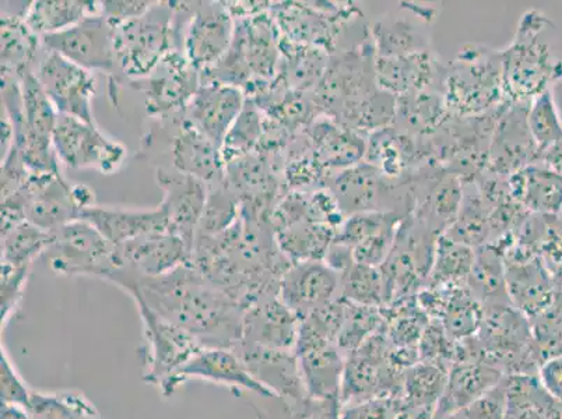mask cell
Instances as JSON below:
<instances>
[{"instance_id": "13", "label": "cell", "mask_w": 562, "mask_h": 419, "mask_svg": "<svg viewBox=\"0 0 562 419\" xmlns=\"http://www.w3.org/2000/svg\"><path fill=\"white\" fill-rule=\"evenodd\" d=\"M35 76L59 115L78 117L86 124L97 125L93 101L99 84L93 71L45 49Z\"/></svg>"}, {"instance_id": "34", "label": "cell", "mask_w": 562, "mask_h": 419, "mask_svg": "<svg viewBox=\"0 0 562 419\" xmlns=\"http://www.w3.org/2000/svg\"><path fill=\"white\" fill-rule=\"evenodd\" d=\"M510 196L535 216L561 218L562 175L543 162L530 163L508 178Z\"/></svg>"}, {"instance_id": "30", "label": "cell", "mask_w": 562, "mask_h": 419, "mask_svg": "<svg viewBox=\"0 0 562 419\" xmlns=\"http://www.w3.org/2000/svg\"><path fill=\"white\" fill-rule=\"evenodd\" d=\"M507 293L514 308L533 321L553 308L559 287L539 258L505 260Z\"/></svg>"}, {"instance_id": "27", "label": "cell", "mask_w": 562, "mask_h": 419, "mask_svg": "<svg viewBox=\"0 0 562 419\" xmlns=\"http://www.w3.org/2000/svg\"><path fill=\"white\" fill-rule=\"evenodd\" d=\"M279 298L299 319L340 298V274L324 260L291 264L280 281Z\"/></svg>"}, {"instance_id": "36", "label": "cell", "mask_w": 562, "mask_h": 419, "mask_svg": "<svg viewBox=\"0 0 562 419\" xmlns=\"http://www.w3.org/2000/svg\"><path fill=\"white\" fill-rule=\"evenodd\" d=\"M308 126L310 145L322 166L346 168L361 162L367 145L352 132L329 116H319Z\"/></svg>"}, {"instance_id": "1", "label": "cell", "mask_w": 562, "mask_h": 419, "mask_svg": "<svg viewBox=\"0 0 562 419\" xmlns=\"http://www.w3.org/2000/svg\"><path fill=\"white\" fill-rule=\"evenodd\" d=\"M191 263L245 309L279 295L281 278L291 265L272 224L243 217L218 237L196 239Z\"/></svg>"}, {"instance_id": "2", "label": "cell", "mask_w": 562, "mask_h": 419, "mask_svg": "<svg viewBox=\"0 0 562 419\" xmlns=\"http://www.w3.org/2000/svg\"><path fill=\"white\" fill-rule=\"evenodd\" d=\"M124 291L196 337L203 347L234 350L241 340L244 306L191 262L157 278L137 280Z\"/></svg>"}, {"instance_id": "39", "label": "cell", "mask_w": 562, "mask_h": 419, "mask_svg": "<svg viewBox=\"0 0 562 419\" xmlns=\"http://www.w3.org/2000/svg\"><path fill=\"white\" fill-rule=\"evenodd\" d=\"M505 419H562V401L547 393L538 375L508 376Z\"/></svg>"}, {"instance_id": "44", "label": "cell", "mask_w": 562, "mask_h": 419, "mask_svg": "<svg viewBox=\"0 0 562 419\" xmlns=\"http://www.w3.org/2000/svg\"><path fill=\"white\" fill-rule=\"evenodd\" d=\"M383 309V333L395 349L418 350L430 318L420 308L416 296Z\"/></svg>"}, {"instance_id": "42", "label": "cell", "mask_w": 562, "mask_h": 419, "mask_svg": "<svg viewBox=\"0 0 562 419\" xmlns=\"http://www.w3.org/2000/svg\"><path fill=\"white\" fill-rule=\"evenodd\" d=\"M476 249L453 241L442 234L438 238L436 258L428 284L430 287L458 288L468 287Z\"/></svg>"}, {"instance_id": "53", "label": "cell", "mask_w": 562, "mask_h": 419, "mask_svg": "<svg viewBox=\"0 0 562 419\" xmlns=\"http://www.w3.org/2000/svg\"><path fill=\"white\" fill-rule=\"evenodd\" d=\"M30 270L2 263V330L7 329L10 320L16 316L27 288Z\"/></svg>"}, {"instance_id": "37", "label": "cell", "mask_w": 562, "mask_h": 419, "mask_svg": "<svg viewBox=\"0 0 562 419\" xmlns=\"http://www.w3.org/2000/svg\"><path fill=\"white\" fill-rule=\"evenodd\" d=\"M29 27L40 35L65 32L86 18L101 14V2L93 0H35L22 13Z\"/></svg>"}, {"instance_id": "17", "label": "cell", "mask_w": 562, "mask_h": 419, "mask_svg": "<svg viewBox=\"0 0 562 419\" xmlns=\"http://www.w3.org/2000/svg\"><path fill=\"white\" fill-rule=\"evenodd\" d=\"M328 189L345 217L366 212L397 213L395 206L402 201L413 212L412 192L398 193V189L391 186L387 179L367 161L336 173L330 178Z\"/></svg>"}, {"instance_id": "28", "label": "cell", "mask_w": 562, "mask_h": 419, "mask_svg": "<svg viewBox=\"0 0 562 419\" xmlns=\"http://www.w3.org/2000/svg\"><path fill=\"white\" fill-rule=\"evenodd\" d=\"M245 102L247 95L239 87L211 81L199 87L183 115L222 150L227 133L241 114Z\"/></svg>"}, {"instance_id": "22", "label": "cell", "mask_w": 562, "mask_h": 419, "mask_svg": "<svg viewBox=\"0 0 562 419\" xmlns=\"http://www.w3.org/2000/svg\"><path fill=\"white\" fill-rule=\"evenodd\" d=\"M434 9L405 3L376 20L371 29L376 58H396L430 50Z\"/></svg>"}, {"instance_id": "35", "label": "cell", "mask_w": 562, "mask_h": 419, "mask_svg": "<svg viewBox=\"0 0 562 419\" xmlns=\"http://www.w3.org/2000/svg\"><path fill=\"white\" fill-rule=\"evenodd\" d=\"M0 37L3 78L20 80L24 75L35 73L45 48L43 39L29 27L23 14L3 12L0 18Z\"/></svg>"}, {"instance_id": "51", "label": "cell", "mask_w": 562, "mask_h": 419, "mask_svg": "<svg viewBox=\"0 0 562 419\" xmlns=\"http://www.w3.org/2000/svg\"><path fill=\"white\" fill-rule=\"evenodd\" d=\"M346 303L344 325L337 339V346L345 356L359 350L364 342L375 336L383 327V309Z\"/></svg>"}, {"instance_id": "11", "label": "cell", "mask_w": 562, "mask_h": 419, "mask_svg": "<svg viewBox=\"0 0 562 419\" xmlns=\"http://www.w3.org/2000/svg\"><path fill=\"white\" fill-rule=\"evenodd\" d=\"M53 143L56 157L70 170H94L102 175H114L125 167L127 148L112 139L99 125L66 115L56 122Z\"/></svg>"}, {"instance_id": "15", "label": "cell", "mask_w": 562, "mask_h": 419, "mask_svg": "<svg viewBox=\"0 0 562 419\" xmlns=\"http://www.w3.org/2000/svg\"><path fill=\"white\" fill-rule=\"evenodd\" d=\"M294 352L308 396L340 400L346 356L337 346V340L300 320Z\"/></svg>"}, {"instance_id": "57", "label": "cell", "mask_w": 562, "mask_h": 419, "mask_svg": "<svg viewBox=\"0 0 562 419\" xmlns=\"http://www.w3.org/2000/svg\"><path fill=\"white\" fill-rule=\"evenodd\" d=\"M155 2H101L102 16L109 19L112 25H117L127 22V20L143 16L149 12Z\"/></svg>"}, {"instance_id": "8", "label": "cell", "mask_w": 562, "mask_h": 419, "mask_svg": "<svg viewBox=\"0 0 562 419\" xmlns=\"http://www.w3.org/2000/svg\"><path fill=\"white\" fill-rule=\"evenodd\" d=\"M391 351V342L381 330L346 356L340 387L341 406L372 398L402 397L406 371L393 362Z\"/></svg>"}, {"instance_id": "3", "label": "cell", "mask_w": 562, "mask_h": 419, "mask_svg": "<svg viewBox=\"0 0 562 419\" xmlns=\"http://www.w3.org/2000/svg\"><path fill=\"white\" fill-rule=\"evenodd\" d=\"M171 50L182 53L173 2L158 0L143 16L114 25L115 75L110 80V97L115 100L122 84L149 78Z\"/></svg>"}, {"instance_id": "54", "label": "cell", "mask_w": 562, "mask_h": 419, "mask_svg": "<svg viewBox=\"0 0 562 419\" xmlns=\"http://www.w3.org/2000/svg\"><path fill=\"white\" fill-rule=\"evenodd\" d=\"M0 351H2L0 352V395H2V406L20 407L25 410L33 388L20 375L4 346H2Z\"/></svg>"}, {"instance_id": "24", "label": "cell", "mask_w": 562, "mask_h": 419, "mask_svg": "<svg viewBox=\"0 0 562 419\" xmlns=\"http://www.w3.org/2000/svg\"><path fill=\"white\" fill-rule=\"evenodd\" d=\"M74 182L60 172L30 173L20 192L24 199L25 217L45 231H56L80 218L75 201Z\"/></svg>"}, {"instance_id": "56", "label": "cell", "mask_w": 562, "mask_h": 419, "mask_svg": "<svg viewBox=\"0 0 562 419\" xmlns=\"http://www.w3.org/2000/svg\"><path fill=\"white\" fill-rule=\"evenodd\" d=\"M467 419H505L507 414V377L493 390L463 410Z\"/></svg>"}, {"instance_id": "4", "label": "cell", "mask_w": 562, "mask_h": 419, "mask_svg": "<svg viewBox=\"0 0 562 419\" xmlns=\"http://www.w3.org/2000/svg\"><path fill=\"white\" fill-rule=\"evenodd\" d=\"M553 29V22L539 10L520 18L513 44L501 50L508 101L530 102L562 80V58L546 38Z\"/></svg>"}, {"instance_id": "21", "label": "cell", "mask_w": 562, "mask_h": 419, "mask_svg": "<svg viewBox=\"0 0 562 419\" xmlns=\"http://www.w3.org/2000/svg\"><path fill=\"white\" fill-rule=\"evenodd\" d=\"M158 122L166 132L172 170L201 179L209 185L224 181L226 163L222 150L199 132L183 112Z\"/></svg>"}, {"instance_id": "19", "label": "cell", "mask_w": 562, "mask_h": 419, "mask_svg": "<svg viewBox=\"0 0 562 419\" xmlns=\"http://www.w3.org/2000/svg\"><path fill=\"white\" fill-rule=\"evenodd\" d=\"M44 48L59 54L80 68L115 75L114 25L101 14L89 16L65 32L45 35Z\"/></svg>"}, {"instance_id": "40", "label": "cell", "mask_w": 562, "mask_h": 419, "mask_svg": "<svg viewBox=\"0 0 562 419\" xmlns=\"http://www.w3.org/2000/svg\"><path fill=\"white\" fill-rule=\"evenodd\" d=\"M257 419H340V400L306 396L299 400L259 395H244Z\"/></svg>"}, {"instance_id": "47", "label": "cell", "mask_w": 562, "mask_h": 419, "mask_svg": "<svg viewBox=\"0 0 562 419\" xmlns=\"http://www.w3.org/2000/svg\"><path fill=\"white\" fill-rule=\"evenodd\" d=\"M53 238L54 233L24 222L9 233L2 234V263L16 268H32L35 260L43 258Z\"/></svg>"}, {"instance_id": "45", "label": "cell", "mask_w": 562, "mask_h": 419, "mask_svg": "<svg viewBox=\"0 0 562 419\" xmlns=\"http://www.w3.org/2000/svg\"><path fill=\"white\" fill-rule=\"evenodd\" d=\"M484 318V306L468 287L449 290L438 321L453 341L461 342L477 336Z\"/></svg>"}, {"instance_id": "41", "label": "cell", "mask_w": 562, "mask_h": 419, "mask_svg": "<svg viewBox=\"0 0 562 419\" xmlns=\"http://www.w3.org/2000/svg\"><path fill=\"white\" fill-rule=\"evenodd\" d=\"M463 201L458 217L447 229V237L477 249L490 241V210L474 179L463 181Z\"/></svg>"}, {"instance_id": "12", "label": "cell", "mask_w": 562, "mask_h": 419, "mask_svg": "<svg viewBox=\"0 0 562 419\" xmlns=\"http://www.w3.org/2000/svg\"><path fill=\"white\" fill-rule=\"evenodd\" d=\"M192 250L171 233L145 235L115 247L110 283L125 290L140 279L157 278L191 262Z\"/></svg>"}, {"instance_id": "58", "label": "cell", "mask_w": 562, "mask_h": 419, "mask_svg": "<svg viewBox=\"0 0 562 419\" xmlns=\"http://www.w3.org/2000/svg\"><path fill=\"white\" fill-rule=\"evenodd\" d=\"M541 385L555 400L562 401V355L546 360L538 373Z\"/></svg>"}, {"instance_id": "10", "label": "cell", "mask_w": 562, "mask_h": 419, "mask_svg": "<svg viewBox=\"0 0 562 419\" xmlns=\"http://www.w3.org/2000/svg\"><path fill=\"white\" fill-rule=\"evenodd\" d=\"M135 301L143 325V381L160 387L203 349L196 337L162 319L140 299Z\"/></svg>"}, {"instance_id": "43", "label": "cell", "mask_w": 562, "mask_h": 419, "mask_svg": "<svg viewBox=\"0 0 562 419\" xmlns=\"http://www.w3.org/2000/svg\"><path fill=\"white\" fill-rule=\"evenodd\" d=\"M32 419H102L93 403L79 390H34L27 407Z\"/></svg>"}, {"instance_id": "18", "label": "cell", "mask_w": 562, "mask_h": 419, "mask_svg": "<svg viewBox=\"0 0 562 419\" xmlns=\"http://www.w3.org/2000/svg\"><path fill=\"white\" fill-rule=\"evenodd\" d=\"M234 32L235 19L227 2H189L182 53L202 73L227 54Z\"/></svg>"}, {"instance_id": "59", "label": "cell", "mask_w": 562, "mask_h": 419, "mask_svg": "<svg viewBox=\"0 0 562 419\" xmlns=\"http://www.w3.org/2000/svg\"><path fill=\"white\" fill-rule=\"evenodd\" d=\"M540 162H543L544 166L550 168V170L562 175V139L557 141L555 145L550 148H547L540 157Z\"/></svg>"}, {"instance_id": "33", "label": "cell", "mask_w": 562, "mask_h": 419, "mask_svg": "<svg viewBox=\"0 0 562 419\" xmlns=\"http://www.w3.org/2000/svg\"><path fill=\"white\" fill-rule=\"evenodd\" d=\"M80 218L90 223L114 247L145 235L170 233L167 214L161 206L153 210L94 206L86 210Z\"/></svg>"}, {"instance_id": "29", "label": "cell", "mask_w": 562, "mask_h": 419, "mask_svg": "<svg viewBox=\"0 0 562 419\" xmlns=\"http://www.w3.org/2000/svg\"><path fill=\"white\" fill-rule=\"evenodd\" d=\"M299 327V316L281 303L279 295L269 296L245 309L238 346L294 350Z\"/></svg>"}, {"instance_id": "55", "label": "cell", "mask_w": 562, "mask_h": 419, "mask_svg": "<svg viewBox=\"0 0 562 419\" xmlns=\"http://www.w3.org/2000/svg\"><path fill=\"white\" fill-rule=\"evenodd\" d=\"M402 408V397L372 398L341 406L340 419H398Z\"/></svg>"}, {"instance_id": "60", "label": "cell", "mask_w": 562, "mask_h": 419, "mask_svg": "<svg viewBox=\"0 0 562 419\" xmlns=\"http://www.w3.org/2000/svg\"><path fill=\"white\" fill-rule=\"evenodd\" d=\"M0 419H32L24 408L13 406H2Z\"/></svg>"}, {"instance_id": "26", "label": "cell", "mask_w": 562, "mask_h": 419, "mask_svg": "<svg viewBox=\"0 0 562 419\" xmlns=\"http://www.w3.org/2000/svg\"><path fill=\"white\" fill-rule=\"evenodd\" d=\"M403 218L393 212L355 214L337 228L335 241L351 249L356 263L381 268L392 252Z\"/></svg>"}, {"instance_id": "48", "label": "cell", "mask_w": 562, "mask_h": 419, "mask_svg": "<svg viewBox=\"0 0 562 419\" xmlns=\"http://www.w3.org/2000/svg\"><path fill=\"white\" fill-rule=\"evenodd\" d=\"M340 298L351 304L385 308L386 287L381 269L352 263L340 274Z\"/></svg>"}, {"instance_id": "5", "label": "cell", "mask_w": 562, "mask_h": 419, "mask_svg": "<svg viewBox=\"0 0 562 419\" xmlns=\"http://www.w3.org/2000/svg\"><path fill=\"white\" fill-rule=\"evenodd\" d=\"M272 13L235 20L232 47L212 68L202 71V83L232 84L247 89L257 81L278 78L280 47Z\"/></svg>"}, {"instance_id": "52", "label": "cell", "mask_w": 562, "mask_h": 419, "mask_svg": "<svg viewBox=\"0 0 562 419\" xmlns=\"http://www.w3.org/2000/svg\"><path fill=\"white\" fill-rule=\"evenodd\" d=\"M458 342L448 336L443 326L438 320H431L418 344L420 361L431 362L451 370L457 355Z\"/></svg>"}, {"instance_id": "25", "label": "cell", "mask_w": 562, "mask_h": 419, "mask_svg": "<svg viewBox=\"0 0 562 419\" xmlns=\"http://www.w3.org/2000/svg\"><path fill=\"white\" fill-rule=\"evenodd\" d=\"M503 372L487 364L477 354L473 340L458 342L457 355L448 373L446 392L438 414L464 410L505 380Z\"/></svg>"}, {"instance_id": "6", "label": "cell", "mask_w": 562, "mask_h": 419, "mask_svg": "<svg viewBox=\"0 0 562 419\" xmlns=\"http://www.w3.org/2000/svg\"><path fill=\"white\" fill-rule=\"evenodd\" d=\"M449 114L458 117L487 115L507 101L501 50L469 45L448 66L442 84Z\"/></svg>"}, {"instance_id": "49", "label": "cell", "mask_w": 562, "mask_h": 419, "mask_svg": "<svg viewBox=\"0 0 562 419\" xmlns=\"http://www.w3.org/2000/svg\"><path fill=\"white\" fill-rule=\"evenodd\" d=\"M265 114L254 101L247 99L241 114L234 122L223 143L222 156L224 163L237 160L257 151L262 140Z\"/></svg>"}, {"instance_id": "46", "label": "cell", "mask_w": 562, "mask_h": 419, "mask_svg": "<svg viewBox=\"0 0 562 419\" xmlns=\"http://www.w3.org/2000/svg\"><path fill=\"white\" fill-rule=\"evenodd\" d=\"M241 218V201L226 181L209 185L206 206H204L196 238L218 237L232 228Z\"/></svg>"}, {"instance_id": "23", "label": "cell", "mask_w": 562, "mask_h": 419, "mask_svg": "<svg viewBox=\"0 0 562 419\" xmlns=\"http://www.w3.org/2000/svg\"><path fill=\"white\" fill-rule=\"evenodd\" d=\"M156 181L165 193L160 206L167 214L170 233L193 250L199 223L206 206L209 183L161 166L156 168Z\"/></svg>"}, {"instance_id": "14", "label": "cell", "mask_w": 562, "mask_h": 419, "mask_svg": "<svg viewBox=\"0 0 562 419\" xmlns=\"http://www.w3.org/2000/svg\"><path fill=\"white\" fill-rule=\"evenodd\" d=\"M201 86V70L181 50H171L149 78L130 84L145 94L147 115L158 121L186 111Z\"/></svg>"}, {"instance_id": "16", "label": "cell", "mask_w": 562, "mask_h": 419, "mask_svg": "<svg viewBox=\"0 0 562 419\" xmlns=\"http://www.w3.org/2000/svg\"><path fill=\"white\" fill-rule=\"evenodd\" d=\"M189 381H202L227 387L235 397L244 395L273 396L268 388L254 380L237 352L229 349L203 347L180 372L162 383L158 390L162 397H171Z\"/></svg>"}, {"instance_id": "7", "label": "cell", "mask_w": 562, "mask_h": 419, "mask_svg": "<svg viewBox=\"0 0 562 419\" xmlns=\"http://www.w3.org/2000/svg\"><path fill=\"white\" fill-rule=\"evenodd\" d=\"M472 340L480 358L507 377L538 375L543 364L531 321L513 304L484 306L482 327Z\"/></svg>"}, {"instance_id": "9", "label": "cell", "mask_w": 562, "mask_h": 419, "mask_svg": "<svg viewBox=\"0 0 562 419\" xmlns=\"http://www.w3.org/2000/svg\"><path fill=\"white\" fill-rule=\"evenodd\" d=\"M43 259L56 275L109 281L115 272V247L86 219L56 229Z\"/></svg>"}, {"instance_id": "50", "label": "cell", "mask_w": 562, "mask_h": 419, "mask_svg": "<svg viewBox=\"0 0 562 419\" xmlns=\"http://www.w3.org/2000/svg\"><path fill=\"white\" fill-rule=\"evenodd\" d=\"M528 126L540 157L547 148L562 139V116L554 89L543 91L529 102Z\"/></svg>"}, {"instance_id": "31", "label": "cell", "mask_w": 562, "mask_h": 419, "mask_svg": "<svg viewBox=\"0 0 562 419\" xmlns=\"http://www.w3.org/2000/svg\"><path fill=\"white\" fill-rule=\"evenodd\" d=\"M446 71L447 68L439 64L431 50L396 58H375L376 86L396 99L432 91L437 81L443 84Z\"/></svg>"}, {"instance_id": "20", "label": "cell", "mask_w": 562, "mask_h": 419, "mask_svg": "<svg viewBox=\"0 0 562 419\" xmlns=\"http://www.w3.org/2000/svg\"><path fill=\"white\" fill-rule=\"evenodd\" d=\"M528 109L529 102L508 100L499 106L485 171L509 178L540 161V152L529 132Z\"/></svg>"}, {"instance_id": "38", "label": "cell", "mask_w": 562, "mask_h": 419, "mask_svg": "<svg viewBox=\"0 0 562 419\" xmlns=\"http://www.w3.org/2000/svg\"><path fill=\"white\" fill-rule=\"evenodd\" d=\"M468 288L483 306L510 304L504 252L497 245L485 244L476 249Z\"/></svg>"}, {"instance_id": "32", "label": "cell", "mask_w": 562, "mask_h": 419, "mask_svg": "<svg viewBox=\"0 0 562 419\" xmlns=\"http://www.w3.org/2000/svg\"><path fill=\"white\" fill-rule=\"evenodd\" d=\"M241 358L254 380L284 400H299L308 396L294 350H266L238 346L234 349Z\"/></svg>"}, {"instance_id": "61", "label": "cell", "mask_w": 562, "mask_h": 419, "mask_svg": "<svg viewBox=\"0 0 562 419\" xmlns=\"http://www.w3.org/2000/svg\"><path fill=\"white\" fill-rule=\"evenodd\" d=\"M434 419H467V416H464L463 410L461 411H454V412H446V414H436V417Z\"/></svg>"}]
</instances>
